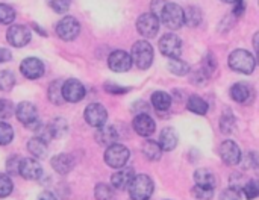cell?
Here are the masks:
<instances>
[{
    "label": "cell",
    "mask_w": 259,
    "mask_h": 200,
    "mask_svg": "<svg viewBox=\"0 0 259 200\" xmlns=\"http://www.w3.org/2000/svg\"><path fill=\"white\" fill-rule=\"evenodd\" d=\"M20 163H21V158L18 155H12L8 158L6 161V172L9 175H18V170H20Z\"/></svg>",
    "instance_id": "obj_40"
},
{
    "label": "cell",
    "mask_w": 259,
    "mask_h": 200,
    "mask_svg": "<svg viewBox=\"0 0 259 200\" xmlns=\"http://www.w3.org/2000/svg\"><path fill=\"white\" fill-rule=\"evenodd\" d=\"M159 18L162 21V24L168 29L178 30L184 26V9L176 5V3H165V6L162 8Z\"/></svg>",
    "instance_id": "obj_4"
},
{
    "label": "cell",
    "mask_w": 259,
    "mask_h": 200,
    "mask_svg": "<svg viewBox=\"0 0 259 200\" xmlns=\"http://www.w3.org/2000/svg\"><path fill=\"white\" fill-rule=\"evenodd\" d=\"M50 164H52V167H53V170L56 173H59V175H68L74 169L76 161H74V156L70 155V153H59V155H56V156L52 158Z\"/></svg>",
    "instance_id": "obj_19"
},
{
    "label": "cell",
    "mask_w": 259,
    "mask_h": 200,
    "mask_svg": "<svg viewBox=\"0 0 259 200\" xmlns=\"http://www.w3.org/2000/svg\"><path fill=\"white\" fill-rule=\"evenodd\" d=\"M152 105L156 111H167L171 106V97L165 91H156L152 94Z\"/></svg>",
    "instance_id": "obj_26"
},
{
    "label": "cell",
    "mask_w": 259,
    "mask_h": 200,
    "mask_svg": "<svg viewBox=\"0 0 259 200\" xmlns=\"http://www.w3.org/2000/svg\"><path fill=\"white\" fill-rule=\"evenodd\" d=\"M62 97L70 103H77L85 97V87L77 79H68L62 84Z\"/></svg>",
    "instance_id": "obj_11"
},
{
    "label": "cell",
    "mask_w": 259,
    "mask_h": 200,
    "mask_svg": "<svg viewBox=\"0 0 259 200\" xmlns=\"http://www.w3.org/2000/svg\"><path fill=\"white\" fill-rule=\"evenodd\" d=\"M11 58H12L11 52L8 49L0 47V62H8V61H11Z\"/></svg>",
    "instance_id": "obj_49"
},
{
    "label": "cell",
    "mask_w": 259,
    "mask_h": 200,
    "mask_svg": "<svg viewBox=\"0 0 259 200\" xmlns=\"http://www.w3.org/2000/svg\"><path fill=\"white\" fill-rule=\"evenodd\" d=\"M193 197H196L197 200H211L214 197V190L212 188H205L200 185H194L191 190Z\"/></svg>",
    "instance_id": "obj_37"
},
{
    "label": "cell",
    "mask_w": 259,
    "mask_h": 200,
    "mask_svg": "<svg viewBox=\"0 0 259 200\" xmlns=\"http://www.w3.org/2000/svg\"><path fill=\"white\" fill-rule=\"evenodd\" d=\"M132 64H135L140 70H147L152 62H153V47L150 46L149 41H137L132 46V53H131Z\"/></svg>",
    "instance_id": "obj_2"
},
{
    "label": "cell",
    "mask_w": 259,
    "mask_h": 200,
    "mask_svg": "<svg viewBox=\"0 0 259 200\" xmlns=\"http://www.w3.org/2000/svg\"><path fill=\"white\" fill-rule=\"evenodd\" d=\"M6 39L14 47H24L30 41V30L24 24H14L8 29Z\"/></svg>",
    "instance_id": "obj_9"
},
{
    "label": "cell",
    "mask_w": 259,
    "mask_h": 200,
    "mask_svg": "<svg viewBox=\"0 0 259 200\" xmlns=\"http://www.w3.org/2000/svg\"><path fill=\"white\" fill-rule=\"evenodd\" d=\"M134 176H135V172L132 169H121L111 176V187L120 191L127 190Z\"/></svg>",
    "instance_id": "obj_21"
},
{
    "label": "cell",
    "mask_w": 259,
    "mask_h": 200,
    "mask_svg": "<svg viewBox=\"0 0 259 200\" xmlns=\"http://www.w3.org/2000/svg\"><path fill=\"white\" fill-rule=\"evenodd\" d=\"M258 36L259 33H255V36H253V47H255V50H258Z\"/></svg>",
    "instance_id": "obj_51"
},
{
    "label": "cell",
    "mask_w": 259,
    "mask_h": 200,
    "mask_svg": "<svg viewBox=\"0 0 259 200\" xmlns=\"http://www.w3.org/2000/svg\"><path fill=\"white\" fill-rule=\"evenodd\" d=\"M247 182V179H246V176L243 175V173H234L232 176H231V179H229V185H231V188H234V190H238V191H241L243 190V187H244V184Z\"/></svg>",
    "instance_id": "obj_41"
},
{
    "label": "cell",
    "mask_w": 259,
    "mask_h": 200,
    "mask_svg": "<svg viewBox=\"0 0 259 200\" xmlns=\"http://www.w3.org/2000/svg\"><path fill=\"white\" fill-rule=\"evenodd\" d=\"M83 118L85 122L93 126V128H100L106 123L108 120V112H106V108L100 103H90L87 108H85V112H83Z\"/></svg>",
    "instance_id": "obj_7"
},
{
    "label": "cell",
    "mask_w": 259,
    "mask_h": 200,
    "mask_svg": "<svg viewBox=\"0 0 259 200\" xmlns=\"http://www.w3.org/2000/svg\"><path fill=\"white\" fill-rule=\"evenodd\" d=\"M20 71L27 79H38L44 74V64L38 58H26L20 64Z\"/></svg>",
    "instance_id": "obj_16"
},
{
    "label": "cell",
    "mask_w": 259,
    "mask_h": 200,
    "mask_svg": "<svg viewBox=\"0 0 259 200\" xmlns=\"http://www.w3.org/2000/svg\"><path fill=\"white\" fill-rule=\"evenodd\" d=\"M243 193L249 200H253L258 197L259 194V185L255 179H247V182L243 187Z\"/></svg>",
    "instance_id": "obj_36"
},
{
    "label": "cell",
    "mask_w": 259,
    "mask_h": 200,
    "mask_svg": "<svg viewBox=\"0 0 259 200\" xmlns=\"http://www.w3.org/2000/svg\"><path fill=\"white\" fill-rule=\"evenodd\" d=\"M244 9H246V5H244V0H240V2H237L235 5H234V15H237V17H240L243 12H244Z\"/></svg>",
    "instance_id": "obj_48"
},
{
    "label": "cell",
    "mask_w": 259,
    "mask_h": 200,
    "mask_svg": "<svg viewBox=\"0 0 259 200\" xmlns=\"http://www.w3.org/2000/svg\"><path fill=\"white\" fill-rule=\"evenodd\" d=\"M188 24L190 27H196L202 23V11L196 6H190L184 11V24Z\"/></svg>",
    "instance_id": "obj_29"
},
{
    "label": "cell",
    "mask_w": 259,
    "mask_h": 200,
    "mask_svg": "<svg viewBox=\"0 0 259 200\" xmlns=\"http://www.w3.org/2000/svg\"><path fill=\"white\" fill-rule=\"evenodd\" d=\"M14 112L17 115V120L21 125H24L26 128H29L32 123H35V122L39 120L38 118V111H36L35 105L30 103V102H21V103H18V106H17V109Z\"/></svg>",
    "instance_id": "obj_15"
},
{
    "label": "cell",
    "mask_w": 259,
    "mask_h": 200,
    "mask_svg": "<svg viewBox=\"0 0 259 200\" xmlns=\"http://www.w3.org/2000/svg\"><path fill=\"white\" fill-rule=\"evenodd\" d=\"M220 156L226 166H237L241 161V150L235 141L228 140V141H223L220 146Z\"/></svg>",
    "instance_id": "obj_13"
},
{
    "label": "cell",
    "mask_w": 259,
    "mask_h": 200,
    "mask_svg": "<svg viewBox=\"0 0 259 200\" xmlns=\"http://www.w3.org/2000/svg\"><path fill=\"white\" fill-rule=\"evenodd\" d=\"M220 200H241V191L234 188H226L225 191H222Z\"/></svg>",
    "instance_id": "obj_44"
},
{
    "label": "cell",
    "mask_w": 259,
    "mask_h": 200,
    "mask_svg": "<svg viewBox=\"0 0 259 200\" xmlns=\"http://www.w3.org/2000/svg\"><path fill=\"white\" fill-rule=\"evenodd\" d=\"M178 141H179L178 132H176L173 128H164V129L161 131V134H159V143H158V144L161 146L162 150L171 152V150L176 149Z\"/></svg>",
    "instance_id": "obj_22"
},
{
    "label": "cell",
    "mask_w": 259,
    "mask_h": 200,
    "mask_svg": "<svg viewBox=\"0 0 259 200\" xmlns=\"http://www.w3.org/2000/svg\"><path fill=\"white\" fill-rule=\"evenodd\" d=\"M96 141L100 144V146H105V147H108V146H111V144H114V143H117V140L120 138V134L117 132V129H115V126H112V125H103V126H100V128H97V132H96Z\"/></svg>",
    "instance_id": "obj_18"
},
{
    "label": "cell",
    "mask_w": 259,
    "mask_h": 200,
    "mask_svg": "<svg viewBox=\"0 0 259 200\" xmlns=\"http://www.w3.org/2000/svg\"><path fill=\"white\" fill-rule=\"evenodd\" d=\"M14 184L11 181V178L5 173H0V199L8 197L12 193Z\"/></svg>",
    "instance_id": "obj_38"
},
{
    "label": "cell",
    "mask_w": 259,
    "mask_h": 200,
    "mask_svg": "<svg viewBox=\"0 0 259 200\" xmlns=\"http://www.w3.org/2000/svg\"><path fill=\"white\" fill-rule=\"evenodd\" d=\"M94 196L97 200L114 199V188L108 184H97L94 188Z\"/></svg>",
    "instance_id": "obj_33"
},
{
    "label": "cell",
    "mask_w": 259,
    "mask_h": 200,
    "mask_svg": "<svg viewBox=\"0 0 259 200\" xmlns=\"http://www.w3.org/2000/svg\"><path fill=\"white\" fill-rule=\"evenodd\" d=\"M27 150L33 155V158L42 159L47 155V143H44L38 137H33L27 141Z\"/></svg>",
    "instance_id": "obj_25"
},
{
    "label": "cell",
    "mask_w": 259,
    "mask_h": 200,
    "mask_svg": "<svg viewBox=\"0 0 259 200\" xmlns=\"http://www.w3.org/2000/svg\"><path fill=\"white\" fill-rule=\"evenodd\" d=\"M14 140V129L11 125L0 122V146H6Z\"/></svg>",
    "instance_id": "obj_35"
},
{
    "label": "cell",
    "mask_w": 259,
    "mask_h": 200,
    "mask_svg": "<svg viewBox=\"0 0 259 200\" xmlns=\"http://www.w3.org/2000/svg\"><path fill=\"white\" fill-rule=\"evenodd\" d=\"M105 91L109 94H124L129 91V88L117 85V84H105Z\"/></svg>",
    "instance_id": "obj_45"
},
{
    "label": "cell",
    "mask_w": 259,
    "mask_h": 200,
    "mask_svg": "<svg viewBox=\"0 0 259 200\" xmlns=\"http://www.w3.org/2000/svg\"><path fill=\"white\" fill-rule=\"evenodd\" d=\"M165 3H167L165 0H153V3H152V11H150V12L159 18V14H161L162 8L165 6Z\"/></svg>",
    "instance_id": "obj_47"
},
{
    "label": "cell",
    "mask_w": 259,
    "mask_h": 200,
    "mask_svg": "<svg viewBox=\"0 0 259 200\" xmlns=\"http://www.w3.org/2000/svg\"><path fill=\"white\" fill-rule=\"evenodd\" d=\"M129 156H131V152H129V149L126 146L114 143V144L106 147L105 163L112 169H123L127 164Z\"/></svg>",
    "instance_id": "obj_5"
},
{
    "label": "cell",
    "mask_w": 259,
    "mask_h": 200,
    "mask_svg": "<svg viewBox=\"0 0 259 200\" xmlns=\"http://www.w3.org/2000/svg\"><path fill=\"white\" fill-rule=\"evenodd\" d=\"M159 50L164 56H167L170 59L179 58L181 50H182V41L175 33H165V35H162V38L159 41Z\"/></svg>",
    "instance_id": "obj_10"
},
{
    "label": "cell",
    "mask_w": 259,
    "mask_h": 200,
    "mask_svg": "<svg viewBox=\"0 0 259 200\" xmlns=\"http://www.w3.org/2000/svg\"><path fill=\"white\" fill-rule=\"evenodd\" d=\"M168 70L176 76H185L190 71V65L179 58H171L168 61Z\"/></svg>",
    "instance_id": "obj_31"
},
{
    "label": "cell",
    "mask_w": 259,
    "mask_h": 200,
    "mask_svg": "<svg viewBox=\"0 0 259 200\" xmlns=\"http://www.w3.org/2000/svg\"><path fill=\"white\" fill-rule=\"evenodd\" d=\"M15 85V76L12 71L9 70H3L0 71V90L2 91H9L12 90Z\"/></svg>",
    "instance_id": "obj_34"
},
{
    "label": "cell",
    "mask_w": 259,
    "mask_h": 200,
    "mask_svg": "<svg viewBox=\"0 0 259 200\" xmlns=\"http://www.w3.org/2000/svg\"><path fill=\"white\" fill-rule=\"evenodd\" d=\"M222 2H225V3H232V5H235L237 2H240V0H222Z\"/></svg>",
    "instance_id": "obj_52"
},
{
    "label": "cell",
    "mask_w": 259,
    "mask_h": 200,
    "mask_svg": "<svg viewBox=\"0 0 259 200\" xmlns=\"http://www.w3.org/2000/svg\"><path fill=\"white\" fill-rule=\"evenodd\" d=\"M18 175L26 181H36L42 176V167L36 158H24L20 163Z\"/></svg>",
    "instance_id": "obj_12"
},
{
    "label": "cell",
    "mask_w": 259,
    "mask_h": 200,
    "mask_svg": "<svg viewBox=\"0 0 259 200\" xmlns=\"http://www.w3.org/2000/svg\"><path fill=\"white\" fill-rule=\"evenodd\" d=\"M108 65L112 71H117V73L127 71L132 67L131 55L124 50H114L108 58Z\"/></svg>",
    "instance_id": "obj_14"
},
{
    "label": "cell",
    "mask_w": 259,
    "mask_h": 200,
    "mask_svg": "<svg viewBox=\"0 0 259 200\" xmlns=\"http://www.w3.org/2000/svg\"><path fill=\"white\" fill-rule=\"evenodd\" d=\"M137 30L144 38H153L159 30V18L152 12H146L137 20Z\"/></svg>",
    "instance_id": "obj_6"
},
{
    "label": "cell",
    "mask_w": 259,
    "mask_h": 200,
    "mask_svg": "<svg viewBox=\"0 0 259 200\" xmlns=\"http://www.w3.org/2000/svg\"><path fill=\"white\" fill-rule=\"evenodd\" d=\"M39 200H56V197H55V194H53V193H50V191H44V193H41V194H39Z\"/></svg>",
    "instance_id": "obj_50"
},
{
    "label": "cell",
    "mask_w": 259,
    "mask_h": 200,
    "mask_svg": "<svg viewBox=\"0 0 259 200\" xmlns=\"http://www.w3.org/2000/svg\"><path fill=\"white\" fill-rule=\"evenodd\" d=\"M231 97L237 103L246 105L253 99V88L247 82H237L231 88Z\"/></svg>",
    "instance_id": "obj_20"
},
{
    "label": "cell",
    "mask_w": 259,
    "mask_h": 200,
    "mask_svg": "<svg viewBox=\"0 0 259 200\" xmlns=\"http://www.w3.org/2000/svg\"><path fill=\"white\" fill-rule=\"evenodd\" d=\"M143 153H144V156L149 161H159L161 156H162V149H161V146L156 141L147 140L143 144Z\"/></svg>",
    "instance_id": "obj_27"
},
{
    "label": "cell",
    "mask_w": 259,
    "mask_h": 200,
    "mask_svg": "<svg viewBox=\"0 0 259 200\" xmlns=\"http://www.w3.org/2000/svg\"><path fill=\"white\" fill-rule=\"evenodd\" d=\"M187 108H188V111H191L196 115H205L208 112V108L209 106H208V103L200 96L193 94L187 100Z\"/></svg>",
    "instance_id": "obj_24"
},
{
    "label": "cell",
    "mask_w": 259,
    "mask_h": 200,
    "mask_svg": "<svg viewBox=\"0 0 259 200\" xmlns=\"http://www.w3.org/2000/svg\"><path fill=\"white\" fill-rule=\"evenodd\" d=\"M220 131L225 134H232L235 131V117L232 115L231 109L223 112V115L220 118Z\"/></svg>",
    "instance_id": "obj_32"
},
{
    "label": "cell",
    "mask_w": 259,
    "mask_h": 200,
    "mask_svg": "<svg viewBox=\"0 0 259 200\" xmlns=\"http://www.w3.org/2000/svg\"><path fill=\"white\" fill-rule=\"evenodd\" d=\"M134 131L140 135V137H150L155 132V120L149 115V114H138L134 122H132Z\"/></svg>",
    "instance_id": "obj_17"
},
{
    "label": "cell",
    "mask_w": 259,
    "mask_h": 200,
    "mask_svg": "<svg viewBox=\"0 0 259 200\" xmlns=\"http://www.w3.org/2000/svg\"><path fill=\"white\" fill-rule=\"evenodd\" d=\"M194 181H196V185H200V187H205V188H215L217 185V179H215V175L209 170V169H199L194 172Z\"/></svg>",
    "instance_id": "obj_23"
},
{
    "label": "cell",
    "mask_w": 259,
    "mask_h": 200,
    "mask_svg": "<svg viewBox=\"0 0 259 200\" xmlns=\"http://www.w3.org/2000/svg\"><path fill=\"white\" fill-rule=\"evenodd\" d=\"M62 84H64V81L56 79V81H53V82L49 85V91H47L49 100H50L52 103H55V105H62V103H64V97H62Z\"/></svg>",
    "instance_id": "obj_28"
},
{
    "label": "cell",
    "mask_w": 259,
    "mask_h": 200,
    "mask_svg": "<svg viewBox=\"0 0 259 200\" xmlns=\"http://www.w3.org/2000/svg\"><path fill=\"white\" fill-rule=\"evenodd\" d=\"M15 18V11L5 3H0V23L2 24H9Z\"/></svg>",
    "instance_id": "obj_39"
},
{
    "label": "cell",
    "mask_w": 259,
    "mask_h": 200,
    "mask_svg": "<svg viewBox=\"0 0 259 200\" xmlns=\"http://www.w3.org/2000/svg\"><path fill=\"white\" fill-rule=\"evenodd\" d=\"M229 67L234 71H238L243 74H252L256 67V61L250 52L244 49H237L229 55Z\"/></svg>",
    "instance_id": "obj_1"
},
{
    "label": "cell",
    "mask_w": 259,
    "mask_h": 200,
    "mask_svg": "<svg viewBox=\"0 0 259 200\" xmlns=\"http://www.w3.org/2000/svg\"><path fill=\"white\" fill-rule=\"evenodd\" d=\"M79 32H80V24L74 17L67 15L56 24V33L61 39L71 41L79 35Z\"/></svg>",
    "instance_id": "obj_8"
},
{
    "label": "cell",
    "mask_w": 259,
    "mask_h": 200,
    "mask_svg": "<svg viewBox=\"0 0 259 200\" xmlns=\"http://www.w3.org/2000/svg\"><path fill=\"white\" fill-rule=\"evenodd\" d=\"M67 122L64 118H55L47 125V129L52 135V138H61L67 132Z\"/></svg>",
    "instance_id": "obj_30"
},
{
    "label": "cell",
    "mask_w": 259,
    "mask_h": 200,
    "mask_svg": "<svg viewBox=\"0 0 259 200\" xmlns=\"http://www.w3.org/2000/svg\"><path fill=\"white\" fill-rule=\"evenodd\" d=\"M244 169H256L258 167V155L255 152H250L246 155V163L243 164Z\"/></svg>",
    "instance_id": "obj_46"
},
{
    "label": "cell",
    "mask_w": 259,
    "mask_h": 200,
    "mask_svg": "<svg viewBox=\"0 0 259 200\" xmlns=\"http://www.w3.org/2000/svg\"><path fill=\"white\" fill-rule=\"evenodd\" d=\"M14 111H15V108L9 100L0 99V118H9L14 114Z\"/></svg>",
    "instance_id": "obj_42"
},
{
    "label": "cell",
    "mask_w": 259,
    "mask_h": 200,
    "mask_svg": "<svg viewBox=\"0 0 259 200\" xmlns=\"http://www.w3.org/2000/svg\"><path fill=\"white\" fill-rule=\"evenodd\" d=\"M50 8L58 12V14H65L70 8V2L68 0H50Z\"/></svg>",
    "instance_id": "obj_43"
},
{
    "label": "cell",
    "mask_w": 259,
    "mask_h": 200,
    "mask_svg": "<svg viewBox=\"0 0 259 200\" xmlns=\"http://www.w3.org/2000/svg\"><path fill=\"white\" fill-rule=\"evenodd\" d=\"M153 181L147 175H138L134 176L131 185H129V194L132 200H149L153 194Z\"/></svg>",
    "instance_id": "obj_3"
}]
</instances>
